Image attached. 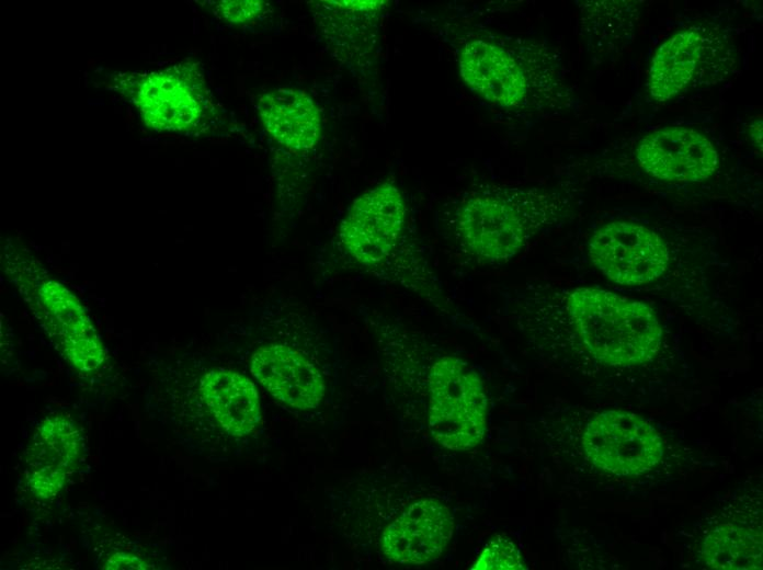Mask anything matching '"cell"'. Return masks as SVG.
I'll list each match as a JSON object with an SVG mask.
<instances>
[{
	"mask_svg": "<svg viewBox=\"0 0 763 570\" xmlns=\"http://www.w3.org/2000/svg\"><path fill=\"white\" fill-rule=\"evenodd\" d=\"M503 311L546 361L585 376L653 371L668 346L646 303L595 286L526 283L501 293Z\"/></svg>",
	"mask_w": 763,
	"mask_h": 570,
	"instance_id": "1",
	"label": "cell"
},
{
	"mask_svg": "<svg viewBox=\"0 0 763 570\" xmlns=\"http://www.w3.org/2000/svg\"><path fill=\"white\" fill-rule=\"evenodd\" d=\"M562 185H487L448 206L445 227L455 249L479 265H500L536 236L562 224L576 203Z\"/></svg>",
	"mask_w": 763,
	"mask_h": 570,
	"instance_id": "2",
	"label": "cell"
},
{
	"mask_svg": "<svg viewBox=\"0 0 763 570\" xmlns=\"http://www.w3.org/2000/svg\"><path fill=\"white\" fill-rule=\"evenodd\" d=\"M258 112L266 132L278 144L294 151L314 148L321 132V116L304 91L281 88L263 94Z\"/></svg>",
	"mask_w": 763,
	"mask_h": 570,
	"instance_id": "15",
	"label": "cell"
},
{
	"mask_svg": "<svg viewBox=\"0 0 763 570\" xmlns=\"http://www.w3.org/2000/svg\"><path fill=\"white\" fill-rule=\"evenodd\" d=\"M589 460L617 476H639L662 458V440L649 422L635 413L606 410L591 419L582 435Z\"/></svg>",
	"mask_w": 763,
	"mask_h": 570,
	"instance_id": "11",
	"label": "cell"
},
{
	"mask_svg": "<svg viewBox=\"0 0 763 570\" xmlns=\"http://www.w3.org/2000/svg\"><path fill=\"white\" fill-rule=\"evenodd\" d=\"M253 377L280 402L291 408H317L326 395V380L317 364L299 347L267 337L250 356Z\"/></svg>",
	"mask_w": 763,
	"mask_h": 570,
	"instance_id": "12",
	"label": "cell"
},
{
	"mask_svg": "<svg viewBox=\"0 0 763 570\" xmlns=\"http://www.w3.org/2000/svg\"><path fill=\"white\" fill-rule=\"evenodd\" d=\"M642 1H582L581 32L592 56L607 62L634 41L642 10Z\"/></svg>",
	"mask_w": 763,
	"mask_h": 570,
	"instance_id": "16",
	"label": "cell"
},
{
	"mask_svg": "<svg viewBox=\"0 0 763 570\" xmlns=\"http://www.w3.org/2000/svg\"><path fill=\"white\" fill-rule=\"evenodd\" d=\"M338 242L351 269L405 289L439 311H455L428 258L408 236L401 192L357 202L339 225Z\"/></svg>",
	"mask_w": 763,
	"mask_h": 570,
	"instance_id": "4",
	"label": "cell"
},
{
	"mask_svg": "<svg viewBox=\"0 0 763 570\" xmlns=\"http://www.w3.org/2000/svg\"><path fill=\"white\" fill-rule=\"evenodd\" d=\"M201 401L231 435L250 433L261 419L259 394L244 375L226 368L204 373L197 386Z\"/></svg>",
	"mask_w": 763,
	"mask_h": 570,
	"instance_id": "14",
	"label": "cell"
},
{
	"mask_svg": "<svg viewBox=\"0 0 763 570\" xmlns=\"http://www.w3.org/2000/svg\"><path fill=\"white\" fill-rule=\"evenodd\" d=\"M454 529L449 510L434 499L410 504L383 532L382 550L396 563L423 565L441 556Z\"/></svg>",
	"mask_w": 763,
	"mask_h": 570,
	"instance_id": "13",
	"label": "cell"
},
{
	"mask_svg": "<svg viewBox=\"0 0 763 570\" xmlns=\"http://www.w3.org/2000/svg\"><path fill=\"white\" fill-rule=\"evenodd\" d=\"M259 0H226L216 5L217 14L232 24H241L254 20L263 10Z\"/></svg>",
	"mask_w": 763,
	"mask_h": 570,
	"instance_id": "21",
	"label": "cell"
},
{
	"mask_svg": "<svg viewBox=\"0 0 763 570\" xmlns=\"http://www.w3.org/2000/svg\"><path fill=\"white\" fill-rule=\"evenodd\" d=\"M81 453V436L76 425L64 417L44 420L27 451L29 468L55 466L69 469Z\"/></svg>",
	"mask_w": 763,
	"mask_h": 570,
	"instance_id": "18",
	"label": "cell"
},
{
	"mask_svg": "<svg viewBox=\"0 0 763 570\" xmlns=\"http://www.w3.org/2000/svg\"><path fill=\"white\" fill-rule=\"evenodd\" d=\"M4 274L29 306L55 349L81 373L99 369L106 353L80 300L29 251L8 242L2 251Z\"/></svg>",
	"mask_w": 763,
	"mask_h": 570,
	"instance_id": "6",
	"label": "cell"
},
{
	"mask_svg": "<svg viewBox=\"0 0 763 570\" xmlns=\"http://www.w3.org/2000/svg\"><path fill=\"white\" fill-rule=\"evenodd\" d=\"M104 569H112V570H117V569H128V570H147V569H155L156 567L151 563L146 562L141 558L126 554V552H116L112 555L107 561L103 566Z\"/></svg>",
	"mask_w": 763,
	"mask_h": 570,
	"instance_id": "22",
	"label": "cell"
},
{
	"mask_svg": "<svg viewBox=\"0 0 763 570\" xmlns=\"http://www.w3.org/2000/svg\"><path fill=\"white\" fill-rule=\"evenodd\" d=\"M763 127H762V117L756 116L752 118L747 127H745V134L749 137L752 146L756 149L759 153H762V134Z\"/></svg>",
	"mask_w": 763,
	"mask_h": 570,
	"instance_id": "23",
	"label": "cell"
},
{
	"mask_svg": "<svg viewBox=\"0 0 763 570\" xmlns=\"http://www.w3.org/2000/svg\"><path fill=\"white\" fill-rule=\"evenodd\" d=\"M737 67L731 31L701 20L670 34L652 54L646 78L647 100L665 104L699 88L725 81Z\"/></svg>",
	"mask_w": 763,
	"mask_h": 570,
	"instance_id": "8",
	"label": "cell"
},
{
	"mask_svg": "<svg viewBox=\"0 0 763 570\" xmlns=\"http://www.w3.org/2000/svg\"><path fill=\"white\" fill-rule=\"evenodd\" d=\"M601 157L627 166L662 184L691 185L713 179L726 160L713 130L693 123H670L642 130L607 148Z\"/></svg>",
	"mask_w": 763,
	"mask_h": 570,
	"instance_id": "7",
	"label": "cell"
},
{
	"mask_svg": "<svg viewBox=\"0 0 763 570\" xmlns=\"http://www.w3.org/2000/svg\"><path fill=\"white\" fill-rule=\"evenodd\" d=\"M374 323L389 361L412 373L414 378L408 380L423 387L433 438L452 451L477 446L483 438L488 414V396L478 372L451 354L430 357L421 369L396 321L380 316Z\"/></svg>",
	"mask_w": 763,
	"mask_h": 570,
	"instance_id": "5",
	"label": "cell"
},
{
	"mask_svg": "<svg viewBox=\"0 0 763 570\" xmlns=\"http://www.w3.org/2000/svg\"><path fill=\"white\" fill-rule=\"evenodd\" d=\"M117 84L138 107L144 123L158 132L196 128L210 110L203 76L192 64L122 76Z\"/></svg>",
	"mask_w": 763,
	"mask_h": 570,
	"instance_id": "10",
	"label": "cell"
},
{
	"mask_svg": "<svg viewBox=\"0 0 763 570\" xmlns=\"http://www.w3.org/2000/svg\"><path fill=\"white\" fill-rule=\"evenodd\" d=\"M587 253L605 277L625 286L658 280L671 261V248L663 230L628 216H616L596 225L587 241Z\"/></svg>",
	"mask_w": 763,
	"mask_h": 570,
	"instance_id": "9",
	"label": "cell"
},
{
	"mask_svg": "<svg viewBox=\"0 0 763 570\" xmlns=\"http://www.w3.org/2000/svg\"><path fill=\"white\" fill-rule=\"evenodd\" d=\"M457 62L472 92L517 115L559 114L578 106L559 55L542 39L476 36L463 43Z\"/></svg>",
	"mask_w": 763,
	"mask_h": 570,
	"instance_id": "3",
	"label": "cell"
},
{
	"mask_svg": "<svg viewBox=\"0 0 763 570\" xmlns=\"http://www.w3.org/2000/svg\"><path fill=\"white\" fill-rule=\"evenodd\" d=\"M67 470L66 468L47 465L27 468V486L38 498L48 499L55 497L65 485Z\"/></svg>",
	"mask_w": 763,
	"mask_h": 570,
	"instance_id": "20",
	"label": "cell"
},
{
	"mask_svg": "<svg viewBox=\"0 0 763 570\" xmlns=\"http://www.w3.org/2000/svg\"><path fill=\"white\" fill-rule=\"evenodd\" d=\"M701 562L709 569H762V531L745 522L711 527L699 547Z\"/></svg>",
	"mask_w": 763,
	"mask_h": 570,
	"instance_id": "17",
	"label": "cell"
},
{
	"mask_svg": "<svg viewBox=\"0 0 763 570\" xmlns=\"http://www.w3.org/2000/svg\"><path fill=\"white\" fill-rule=\"evenodd\" d=\"M472 569H524L520 551L509 539L498 537L482 550Z\"/></svg>",
	"mask_w": 763,
	"mask_h": 570,
	"instance_id": "19",
	"label": "cell"
}]
</instances>
